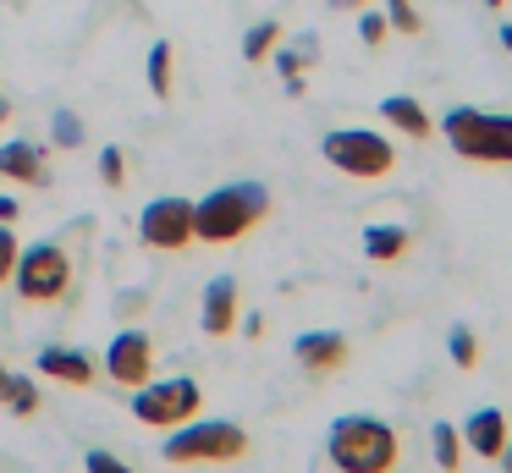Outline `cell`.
I'll use <instances>...</instances> for the list:
<instances>
[{
  "label": "cell",
  "mask_w": 512,
  "mask_h": 473,
  "mask_svg": "<svg viewBox=\"0 0 512 473\" xmlns=\"http://www.w3.org/2000/svg\"><path fill=\"white\" fill-rule=\"evenodd\" d=\"M325 457L336 462V473H397L402 462V435L386 418L369 413H342L325 435Z\"/></svg>",
  "instance_id": "6da1fadb"
},
{
  "label": "cell",
  "mask_w": 512,
  "mask_h": 473,
  "mask_svg": "<svg viewBox=\"0 0 512 473\" xmlns=\"http://www.w3.org/2000/svg\"><path fill=\"white\" fill-rule=\"evenodd\" d=\"M265 215H270V187H259V182H221L215 193H204L199 204H193V237L226 248V242H243Z\"/></svg>",
  "instance_id": "7a4b0ae2"
},
{
  "label": "cell",
  "mask_w": 512,
  "mask_h": 473,
  "mask_svg": "<svg viewBox=\"0 0 512 473\" xmlns=\"http://www.w3.org/2000/svg\"><path fill=\"white\" fill-rule=\"evenodd\" d=\"M441 138L474 165H512V116H490L479 105H452L441 116Z\"/></svg>",
  "instance_id": "3957f363"
},
{
  "label": "cell",
  "mask_w": 512,
  "mask_h": 473,
  "mask_svg": "<svg viewBox=\"0 0 512 473\" xmlns=\"http://www.w3.org/2000/svg\"><path fill=\"white\" fill-rule=\"evenodd\" d=\"M160 457L177 462V468H199V462H237L248 457V429L226 424V418H188L166 435Z\"/></svg>",
  "instance_id": "277c9868"
},
{
  "label": "cell",
  "mask_w": 512,
  "mask_h": 473,
  "mask_svg": "<svg viewBox=\"0 0 512 473\" xmlns=\"http://www.w3.org/2000/svg\"><path fill=\"white\" fill-rule=\"evenodd\" d=\"M12 286L28 308H50V303H67L72 292V253L61 242H34V248L17 253V270Z\"/></svg>",
  "instance_id": "5b68a950"
},
{
  "label": "cell",
  "mask_w": 512,
  "mask_h": 473,
  "mask_svg": "<svg viewBox=\"0 0 512 473\" xmlns=\"http://www.w3.org/2000/svg\"><path fill=\"white\" fill-rule=\"evenodd\" d=\"M320 154L342 176H358V182H380V176H391V165H397L391 138H380V132H369V127H331L320 138Z\"/></svg>",
  "instance_id": "8992f818"
},
{
  "label": "cell",
  "mask_w": 512,
  "mask_h": 473,
  "mask_svg": "<svg viewBox=\"0 0 512 473\" xmlns=\"http://www.w3.org/2000/svg\"><path fill=\"white\" fill-rule=\"evenodd\" d=\"M199 413H204V385L188 380V374H177V380H149L133 391V418L149 429H177Z\"/></svg>",
  "instance_id": "52a82bcc"
},
{
  "label": "cell",
  "mask_w": 512,
  "mask_h": 473,
  "mask_svg": "<svg viewBox=\"0 0 512 473\" xmlns=\"http://www.w3.org/2000/svg\"><path fill=\"white\" fill-rule=\"evenodd\" d=\"M138 242L155 253H182L193 248V198L182 193H166V198H149L144 215H138Z\"/></svg>",
  "instance_id": "ba28073f"
},
{
  "label": "cell",
  "mask_w": 512,
  "mask_h": 473,
  "mask_svg": "<svg viewBox=\"0 0 512 473\" xmlns=\"http://www.w3.org/2000/svg\"><path fill=\"white\" fill-rule=\"evenodd\" d=\"M100 369L111 374V385H122V391L149 385L155 380V341H149V330H116L105 358H100Z\"/></svg>",
  "instance_id": "9c48e42d"
},
{
  "label": "cell",
  "mask_w": 512,
  "mask_h": 473,
  "mask_svg": "<svg viewBox=\"0 0 512 473\" xmlns=\"http://www.w3.org/2000/svg\"><path fill=\"white\" fill-rule=\"evenodd\" d=\"M292 358H298L309 374H336V369H347V358H353V341H347L342 330H309V336L292 341Z\"/></svg>",
  "instance_id": "30bf717a"
},
{
  "label": "cell",
  "mask_w": 512,
  "mask_h": 473,
  "mask_svg": "<svg viewBox=\"0 0 512 473\" xmlns=\"http://www.w3.org/2000/svg\"><path fill=\"white\" fill-rule=\"evenodd\" d=\"M237 275H215L210 286H204V308H199V325H204V336L210 341H221V336H232L237 330Z\"/></svg>",
  "instance_id": "8fae6325"
},
{
  "label": "cell",
  "mask_w": 512,
  "mask_h": 473,
  "mask_svg": "<svg viewBox=\"0 0 512 473\" xmlns=\"http://www.w3.org/2000/svg\"><path fill=\"white\" fill-rule=\"evenodd\" d=\"M0 176H6V182H23V187H45V182H50L45 149H39L34 138H12V143H0Z\"/></svg>",
  "instance_id": "7c38bea8"
},
{
  "label": "cell",
  "mask_w": 512,
  "mask_h": 473,
  "mask_svg": "<svg viewBox=\"0 0 512 473\" xmlns=\"http://www.w3.org/2000/svg\"><path fill=\"white\" fill-rule=\"evenodd\" d=\"M34 369L45 374V380H61V385H78V391H89L94 385V358L89 352H78V347H39V358H34Z\"/></svg>",
  "instance_id": "4fadbf2b"
},
{
  "label": "cell",
  "mask_w": 512,
  "mask_h": 473,
  "mask_svg": "<svg viewBox=\"0 0 512 473\" xmlns=\"http://www.w3.org/2000/svg\"><path fill=\"white\" fill-rule=\"evenodd\" d=\"M507 413L501 407H479V413H468V424H463V446L474 451V457H490L496 462L501 451H507Z\"/></svg>",
  "instance_id": "5bb4252c"
},
{
  "label": "cell",
  "mask_w": 512,
  "mask_h": 473,
  "mask_svg": "<svg viewBox=\"0 0 512 473\" xmlns=\"http://www.w3.org/2000/svg\"><path fill=\"white\" fill-rule=\"evenodd\" d=\"M380 116H386L391 127L402 132V138H413V143L430 138V132H435V121L424 116V105H419L413 94H391V99H380Z\"/></svg>",
  "instance_id": "9a60e30c"
},
{
  "label": "cell",
  "mask_w": 512,
  "mask_h": 473,
  "mask_svg": "<svg viewBox=\"0 0 512 473\" xmlns=\"http://www.w3.org/2000/svg\"><path fill=\"white\" fill-rule=\"evenodd\" d=\"M408 248H413L408 226H364V253L375 264H397Z\"/></svg>",
  "instance_id": "2e32d148"
},
{
  "label": "cell",
  "mask_w": 512,
  "mask_h": 473,
  "mask_svg": "<svg viewBox=\"0 0 512 473\" xmlns=\"http://www.w3.org/2000/svg\"><path fill=\"white\" fill-rule=\"evenodd\" d=\"M430 446H435V462H441L446 473L463 468V429H457V424H435L430 429Z\"/></svg>",
  "instance_id": "e0dca14e"
},
{
  "label": "cell",
  "mask_w": 512,
  "mask_h": 473,
  "mask_svg": "<svg viewBox=\"0 0 512 473\" xmlns=\"http://www.w3.org/2000/svg\"><path fill=\"white\" fill-rule=\"evenodd\" d=\"M314 61H320V39H314V33H303L292 50L276 55V72H281V77H303V66H314Z\"/></svg>",
  "instance_id": "ac0fdd59"
},
{
  "label": "cell",
  "mask_w": 512,
  "mask_h": 473,
  "mask_svg": "<svg viewBox=\"0 0 512 473\" xmlns=\"http://www.w3.org/2000/svg\"><path fill=\"white\" fill-rule=\"evenodd\" d=\"M281 44V22L276 17H265V22H254V28H248V39H243V61H265L270 50H276Z\"/></svg>",
  "instance_id": "d6986e66"
},
{
  "label": "cell",
  "mask_w": 512,
  "mask_h": 473,
  "mask_svg": "<svg viewBox=\"0 0 512 473\" xmlns=\"http://www.w3.org/2000/svg\"><path fill=\"white\" fill-rule=\"evenodd\" d=\"M149 88H155V99H171V39H155V50H149Z\"/></svg>",
  "instance_id": "ffe728a7"
},
{
  "label": "cell",
  "mask_w": 512,
  "mask_h": 473,
  "mask_svg": "<svg viewBox=\"0 0 512 473\" xmlns=\"http://www.w3.org/2000/svg\"><path fill=\"white\" fill-rule=\"evenodd\" d=\"M6 413L12 418H34L39 413V385L28 374H12V391H6Z\"/></svg>",
  "instance_id": "44dd1931"
},
{
  "label": "cell",
  "mask_w": 512,
  "mask_h": 473,
  "mask_svg": "<svg viewBox=\"0 0 512 473\" xmlns=\"http://www.w3.org/2000/svg\"><path fill=\"white\" fill-rule=\"evenodd\" d=\"M50 138H56V149H78V143H83V121L72 116V110H56V116H50Z\"/></svg>",
  "instance_id": "7402d4cb"
},
{
  "label": "cell",
  "mask_w": 512,
  "mask_h": 473,
  "mask_svg": "<svg viewBox=\"0 0 512 473\" xmlns=\"http://www.w3.org/2000/svg\"><path fill=\"white\" fill-rule=\"evenodd\" d=\"M386 22L397 33H408V39H413V33H424V17L413 11V0H386Z\"/></svg>",
  "instance_id": "603a6c76"
},
{
  "label": "cell",
  "mask_w": 512,
  "mask_h": 473,
  "mask_svg": "<svg viewBox=\"0 0 512 473\" xmlns=\"http://www.w3.org/2000/svg\"><path fill=\"white\" fill-rule=\"evenodd\" d=\"M446 347H452V363H457V369H474V363H479V341H474V330H468V325H457Z\"/></svg>",
  "instance_id": "cb8c5ba5"
},
{
  "label": "cell",
  "mask_w": 512,
  "mask_h": 473,
  "mask_svg": "<svg viewBox=\"0 0 512 473\" xmlns=\"http://www.w3.org/2000/svg\"><path fill=\"white\" fill-rule=\"evenodd\" d=\"M100 182L105 187H122L127 182V154L116 149V143H111V149H100Z\"/></svg>",
  "instance_id": "d4e9b609"
},
{
  "label": "cell",
  "mask_w": 512,
  "mask_h": 473,
  "mask_svg": "<svg viewBox=\"0 0 512 473\" xmlns=\"http://www.w3.org/2000/svg\"><path fill=\"white\" fill-rule=\"evenodd\" d=\"M391 33V22H386V11H358V39L369 44V50H375L380 39H386Z\"/></svg>",
  "instance_id": "484cf974"
},
{
  "label": "cell",
  "mask_w": 512,
  "mask_h": 473,
  "mask_svg": "<svg viewBox=\"0 0 512 473\" xmlns=\"http://www.w3.org/2000/svg\"><path fill=\"white\" fill-rule=\"evenodd\" d=\"M17 253H23V242L12 237V226H0V286L12 281V270H17Z\"/></svg>",
  "instance_id": "4316f807"
},
{
  "label": "cell",
  "mask_w": 512,
  "mask_h": 473,
  "mask_svg": "<svg viewBox=\"0 0 512 473\" xmlns=\"http://www.w3.org/2000/svg\"><path fill=\"white\" fill-rule=\"evenodd\" d=\"M83 468H89V473H133L122 457H116V451H89V457H83Z\"/></svg>",
  "instance_id": "83f0119b"
},
{
  "label": "cell",
  "mask_w": 512,
  "mask_h": 473,
  "mask_svg": "<svg viewBox=\"0 0 512 473\" xmlns=\"http://www.w3.org/2000/svg\"><path fill=\"white\" fill-rule=\"evenodd\" d=\"M17 215H23V204H17V198H6V193H0V226H12Z\"/></svg>",
  "instance_id": "f1b7e54d"
},
{
  "label": "cell",
  "mask_w": 512,
  "mask_h": 473,
  "mask_svg": "<svg viewBox=\"0 0 512 473\" xmlns=\"http://www.w3.org/2000/svg\"><path fill=\"white\" fill-rule=\"evenodd\" d=\"M325 6H331V11H364L369 0H325Z\"/></svg>",
  "instance_id": "f546056e"
},
{
  "label": "cell",
  "mask_w": 512,
  "mask_h": 473,
  "mask_svg": "<svg viewBox=\"0 0 512 473\" xmlns=\"http://www.w3.org/2000/svg\"><path fill=\"white\" fill-rule=\"evenodd\" d=\"M6 391H12V369L0 363V402H6Z\"/></svg>",
  "instance_id": "4dcf8cb0"
},
{
  "label": "cell",
  "mask_w": 512,
  "mask_h": 473,
  "mask_svg": "<svg viewBox=\"0 0 512 473\" xmlns=\"http://www.w3.org/2000/svg\"><path fill=\"white\" fill-rule=\"evenodd\" d=\"M496 462H501V473H512V440H507V451H501Z\"/></svg>",
  "instance_id": "1f68e13d"
},
{
  "label": "cell",
  "mask_w": 512,
  "mask_h": 473,
  "mask_svg": "<svg viewBox=\"0 0 512 473\" xmlns=\"http://www.w3.org/2000/svg\"><path fill=\"white\" fill-rule=\"evenodd\" d=\"M501 50L512 55V22H507V28H501Z\"/></svg>",
  "instance_id": "d6a6232c"
},
{
  "label": "cell",
  "mask_w": 512,
  "mask_h": 473,
  "mask_svg": "<svg viewBox=\"0 0 512 473\" xmlns=\"http://www.w3.org/2000/svg\"><path fill=\"white\" fill-rule=\"evenodd\" d=\"M6 121H12V105H0V127H6Z\"/></svg>",
  "instance_id": "836d02e7"
},
{
  "label": "cell",
  "mask_w": 512,
  "mask_h": 473,
  "mask_svg": "<svg viewBox=\"0 0 512 473\" xmlns=\"http://www.w3.org/2000/svg\"><path fill=\"white\" fill-rule=\"evenodd\" d=\"M485 6H507V0H485Z\"/></svg>",
  "instance_id": "e575fe53"
}]
</instances>
